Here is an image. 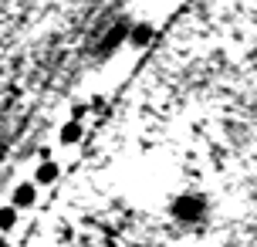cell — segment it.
I'll return each instance as SVG.
<instances>
[{
  "mask_svg": "<svg viewBox=\"0 0 257 247\" xmlns=\"http://www.w3.org/2000/svg\"><path fill=\"white\" fill-rule=\"evenodd\" d=\"M149 38H153V27H149V24H142V27L132 31V44H146Z\"/></svg>",
  "mask_w": 257,
  "mask_h": 247,
  "instance_id": "4",
  "label": "cell"
},
{
  "mask_svg": "<svg viewBox=\"0 0 257 247\" xmlns=\"http://www.w3.org/2000/svg\"><path fill=\"white\" fill-rule=\"evenodd\" d=\"M58 180V166L54 163H41L38 166V183H54Z\"/></svg>",
  "mask_w": 257,
  "mask_h": 247,
  "instance_id": "2",
  "label": "cell"
},
{
  "mask_svg": "<svg viewBox=\"0 0 257 247\" xmlns=\"http://www.w3.org/2000/svg\"><path fill=\"white\" fill-rule=\"evenodd\" d=\"M81 139V129H78L75 122L71 126H64V132H61V143H78Z\"/></svg>",
  "mask_w": 257,
  "mask_h": 247,
  "instance_id": "5",
  "label": "cell"
},
{
  "mask_svg": "<svg viewBox=\"0 0 257 247\" xmlns=\"http://www.w3.org/2000/svg\"><path fill=\"white\" fill-rule=\"evenodd\" d=\"M0 247H11V244H7V240H0Z\"/></svg>",
  "mask_w": 257,
  "mask_h": 247,
  "instance_id": "6",
  "label": "cell"
},
{
  "mask_svg": "<svg viewBox=\"0 0 257 247\" xmlns=\"http://www.w3.org/2000/svg\"><path fill=\"white\" fill-rule=\"evenodd\" d=\"M34 186H31V183H21V186H17V190H14V207H31V203H34Z\"/></svg>",
  "mask_w": 257,
  "mask_h": 247,
  "instance_id": "1",
  "label": "cell"
},
{
  "mask_svg": "<svg viewBox=\"0 0 257 247\" xmlns=\"http://www.w3.org/2000/svg\"><path fill=\"white\" fill-rule=\"evenodd\" d=\"M17 223V207H4L0 210V230H11Z\"/></svg>",
  "mask_w": 257,
  "mask_h": 247,
  "instance_id": "3",
  "label": "cell"
}]
</instances>
